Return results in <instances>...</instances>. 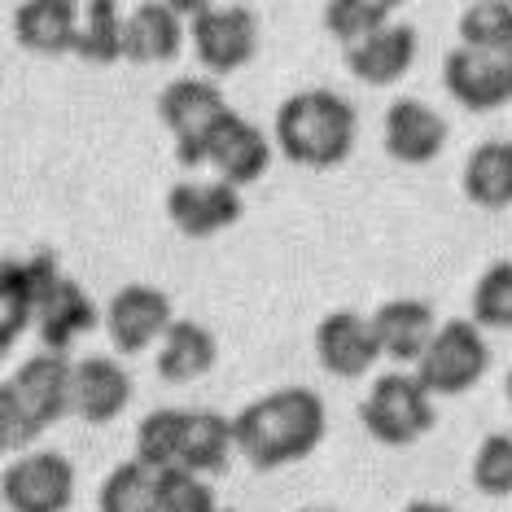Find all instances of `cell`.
I'll use <instances>...</instances> for the list:
<instances>
[{
  "label": "cell",
  "mask_w": 512,
  "mask_h": 512,
  "mask_svg": "<svg viewBox=\"0 0 512 512\" xmlns=\"http://www.w3.org/2000/svg\"><path fill=\"white\" fill-rule=\"evenodd\" d=\"M40 302L27 276V259H0V351L18 342L27 329H36Z\"/></svg>",
  "instance_id": "cb8c5ba5"
},
{
  "label": "cell",
  "mask_w": 512,
  "mask_h": 512,
  "mask_svg": "<svg viewBox=\"0 0 512 512\" xmlns=\"http://www.w3.org/2000/svg\"><path fill=\"white\" fill-rule=\"evenodd\" d=\"M473 486L486 499L512 495V434H486L473 451Z\"/></svg>",
  "instance_id": "1f68e13d"
},
{
  "label": "cell",
  "mask_w": 512,
  "mask_h": 512,
  "mask_svg": "<svg viewBox=\"0 0 512 512\" xmlns=\"http://www.w3.org/2000/svg\"><path fill=\"white\" fill-rule=\"evenodd\" d=\"M154 469L141 460H123L114 464V469L106 473V482H101L97 491V508L101 512H145L149 508V491H154Z\"/></svg>",
  "instance_id": "f546056e"
},
{
  "label": "cell",
  "mask_w": 512,
  "mask_h": 512,
  "mask_svg": "<svg viewBox=\"0 0 512 512\" xmlns=\"http://www.w3.org/2000/svg\"><path fill=\"white\" fill-rule=\"evenodd\" d=\"M434 421H438L434 394L421 386L416 372H381L372 381L368 399L359 403V425L381 447H412L434 429Z\"/></svg>",
  "instance_id": "277c9868"
},
{
  "label": "cell",
  "mask_w": 512,
  "mask_h": 512,
  "mask_svg": "<svg viewBox=\"0 0 512 512\" xmlns=\"http://www.w3.org/2000/svg\"><path fill=\"white\" fill-rule=\"evenodd\" d=\"M132 403V377L114 355H88L71 377V412L88 425H110Z\"/></svg>",
  "instance_id": "2e32d148"
},
{
  "label": "cell",
  "mask_w": 512,
  "mask_h": 512,
  "mask_svg": "<svg viewBox=\"0 0 512 512\" xmlns=\"http://www.w3.org/2000/svg\"><path fill=\"white\" fill-rule=\"evenodd\" d=\"M206 167H215V180L232 184V189H250L272 167V141L263 136L259 123H250L246 114L232 110L215 127L211 149H206Z\"/></svg>",
  "instance_id": "7c38bea8"
},
{
  "label": "cell",
  "mask_w": 512,
  "mask_h": 512,
  "mask_svg": "<svg viewBox=\"0 0 512 512\" xmlns=\"http://www.w3.org/2000/svg\"><path fill=\"white\" fill-rule=\"evenodd\" d=\"M232 429H237V451L246 456L250 469L272 473L307 460L320 447L329 416H324V399L316 390L281 386L241 407L232 416Z\"/></svg>",
  "instance_id": "6da1fadb"
},
{
  "label": "cell",
  "mask_w": 512,
  "mask_h": 512,
  "mask_svg": "<svg viewBox=\"0 0 512 512\" xmlns=\"http://www.w3.org/2000/svg\"><path fill=\"white\" fill-rule=\"evenodd\" d=\"M180 434H184V407H154L136 425V460L154 473H167L180 464Z\"/></svg>",
  "instance_id": "484cf974"
},
{
  "label": "cell",
  "mask_w": 512,
  "mask_h": 512,
  "mask_svg": "<svg viewBox=\"0 0 512 512\" xmlns=\"http://www.w3.org/2000/svg\"><path fill=\"white\" fill-rule=\"evenodd\" d=\"M372 329H377V342H381V359L390 364H421L429 342L438 337V316L434 307L421 298H390L372 311Z\"/></svg>",
  "instance_id": "9a60e30c"
},
{
  "label": "cell",
  "mask_w": 512,
  "mask_h": 512,
  "mask_svg": "<svg viewBox=\"0 0 512 512\" xmlns=\"http://www.w3.org/2000/svg\"><path fill=\"white\" fill-rule=\"evenodd\" d=\"M219 512H232V508H219Z\"/></svg>",
  "instance_id": "d590c367"
},
{
  "label": "cell",
  "mask_w": 512,
  "mask_h": 512,
  "mask_svg": "<svg viewBox=\"0 0 512 512\" xmlns=\"http://www.w3.org/2000/svg\"><path fill=\"white\" fill-rule=\"evenodd\" d=\"M442 88L469 114H491L512 101V53H477L456 44L442 57Z\"/></svg>",
  "instance_id": "9c48e42d"
},
{
  "label": "cell",
  "mask_w": 512,
  "mask_h": 512,
  "mask_svg": "<svg viewBox=\"0 0 512 512\" xmlns=\"http://www.w3.org/2000/svg\"><path fill=\"white\" fill-rule=\"evenodd\" d=\"M316 359L324 372L333 377H364L368 368H377L381 359V342L377 329H372V316H359V311H329L316 324Z\"/></svg>",
  "instance_id": "5bb4252c"
},
{
  "label": "cell",
  "mask_w": 512,
  "mask_h": 512,
  "mask_svg": "<svg viewBox=\"0 0 512 512\" xmlns=\"http://www.w3.org/2000/svg\"><path fill=\"white\" fill-rule=\"evenodd\" d=\"M469 320L477 329H512V259H499L477 276Z\"/></svg>",
  "instance_id": "4dcf8cb0"
},
{
  "label": "cell",
  "mask_w": 512,
  "mask_h": 512,
  "mask_svg": "<svg viewBox=\"0 0 512 512\" xmlns=\"http://www.w3.org/2000/svg\"><path fill=\"white\" fill-rule=\"evenodd\" d=\"M206 75H232L259 53V14L250 5H180Z\"/></svg>",
  "instance_id": "52a82bcc"
},
{
  "label": "cell",
  "mask_w": 512,
  "mask_h": 512,
  "mask_svg": "<svg viewBox=\"0 0 512 512\" xmlns=\"http://www.w3.org/2000/svg\"><path fill=\"white\" fill-rule=\"evenodd\" d=\"M232 114L224 88L215 79H171L158 92V119L167 123L171 141H176V162L180 167H206V149H211L215 127Z\"/></svg>",
  "instance_id": "5b68a950"
},
{
  "label": "cell",
  "mask_w": 512,
  "mask_h": 512,
  "mask_svg": "<svg viewBox=\"0 0 512 512\" xmlns=\"http://www.w3.org/2000/svg\"><path fill=\"white\" fill-rule=\"evenodd\" d=\"M123 31H127V14L114 0H88L84 18H79V40H75V57H84L92 66H110L123 57Z\"/></svg>",
  "instance_id": "d4e9b609"
},
{
  "label": "cell",
  "mask_w": 512,
  "mask_h": 512,
  "mask_svg": "<svg viewBox=\"0 0 512 512\" xmlns=\"http://www.w3.org/2000/svg\"><path fill=\"white\" fill-rule=\"evenodd\" d=\"M403 512H456L451 504H438V499H412Z\"/></svg>",
  "instance_id": "d6a6232c"
},
{
  "label": "cell",
  "mask_w": 512,
  "mask_h": 512,
  "mask_svg": "<svg viewBox=\"0 0 512 512\" xmlns=\"http://www.w3.org/2000/svg\"><path fill=\"white\" fill-rule=\"evenodd\" d=\"M390 22H394V5H386V0H329L324 5V27L342 49L372 40Z\"/></svg>",
  "instance_id": "83f0119b"
},
{
  "label": "cell",
  "mask_w": 512,
  "mask_h": 512,
  "mask_svg": "<svg viewBox=\"0 0 512 512\" xmlns=\"http://www.w3.org/2000/svg\"><path fill=\"white\" fill-rule=\"evenodd\" d=\"M486 368H491V346H486L482 329L473 320L456 316L438 324V337L416 364V377L434 399H456V394H469L486 377Z\"/></svg>",
  "instance_id": "8992f818"
},
{
  "label": "cell",
  "mask_w": 512,
  "mask_h": 512,
  "mask_svg": "<svg viewBox=\"0 0 512 512\" xmlns=\"http://www.w3.org/2000/svg\"><path fill=\"white\" fill-rule=\"evenodd\" d=\"M460 44L477 53H512V5L508 0H473L460 9Z\"/></svg>",
  "instance_id": "4316f807"
},
{
  "label": "cell",
  "mask_w": 512,
  "mask_h": 512,
  "mask_svg": "<svg viewBox=\"0 0 512 512\" xmlns=\"http://www.w3.org/2000/svg\"><path fill=\"white\" fill-rule=\"evenodd\" d=\"M504 394H508V403H512V368H508V381H504Z\"/></svg>",
  "instance_id": "836d02e7"
},
{
  "label": "cell",
  "mask_w": 512,
  "mask_h": 512,
  "mask_svg": "<svg viewBox=\"0 0 512 512\" xmlns=\"http://www.w3.org/2000/svg\"><path fill=\"white\" fill-rule=\"evenodd\" d=\"M219 359V342L206 324L197 320H176L167 337L158 342V377L171 386H189V381L206 377Z\"/></svg>",
  "instance_id": "7402d4cb"
},
{
  "label": "cell",
  "mask_w": 512,
  "mask_h": 512,
  "mask_svg": "<svg viewBox=\"0 0 512 512\" xmlns=\"http://www.w3.org/2000/svg\"><path fill=\"white\" fill-rule=\"evenodd\" d=\"M184 9L180 5H158L145 0L127 14L123 31V57L136 66H158V62H176L184 49Z\"/></svg>",
  "instance_id": "ac0fdd59"
},
{
  "label": "cell",
  "mask_w": 512,
  "mask_h": 512,
  "mask_svg": "<svg viewBox=\"0 0 512 512\" xmlns=\"http://www.w3.org/2000/svg\"><path fill=\"white\" fill-rule=\"evenodd\" d=\"M145 512H219L215 491L206 477L184 473V469H167L154 477V491H149V508Z\"/></svg>",
  "instance_id": "f1b7e54d"
},
{
  "label": "cell",
  "mask_w": 512,
  "mask_h": 512,
  "mask_svg": "<svg viewBox=\"0 0 512 512\" xmlns=\"http://www.w3.org/2000/svg\"><path fill=\"white\" fill-rule=\"evenodd\" d=\"M237 451V429H232L228 416L211 412V407H193L184 412V434H180V464L184 473H224L228 456Z\"/></svg>",
  "instance_id": "ffe728a7"
},
{
  "label": "cell",
  "mask_w": 512,
  "mask_h": 512,
  "mask_svg": "<svg viewBox=\"0 0 512 512\" xmlns=\"http://www.w3.org/2000/svg\"><path fill=\"white\" fill-rule=\"evenodd\" d=\"M416 49H421V36H416L412 22H390V27L377 31L372 40L346 49V71L368 88H390L412 71Z\"/></svg>",
  "instance_id": "e0dca14e"
},
{
  "label": "cell",
  "mask_w": 512,
  "mask_h": 512,
  "mask_svg": "<svg viewBox=\"0 0 512 512\" xmlns=\"http://www.w3.org/2000/svg\"><path fill=\"white\" fill-rule=\"evenodd\" d=\"M97 320H106V311H97V302H92L88 289L79 285L75 276H66V285L57 289V298L40 311L36 333H40L44 351L66 355V351H71V346L79 342V337L97 329Z\"/></svg>",
  "instance_id": "44dd1931"
},
{
  "label": "cell",
  "mask_w": 512,
  "mask_h": 512,
  "mask_svg": "<svg viewBox=\"0 0 512 512\" xmlns=\"http://www.w3.org/2000/svg\"><path fill=\"white\" fill-rule=\"evenodd\" d=\"M276 149L294 167L329 171L342 167L355 149L359 114L355 106L333 88H302L276 106Z\"/></svg>",
  "instance_id": "7a4b0ae2"
},
{
  "label": "cell",
  "mask_w": 512,
  "mask_h": 512,
  "mask_svg": "<svg viewBox=\"0 0 512 512\" xmlns=\"http://www.w3.org/2000/svg\"><path fill=\"white\" fill-rule=\"evenodd\" d=\"M460 189L482 211H508L512 206V141H482L464 158Z\"/></svg>",
  "instance_id": "603a6c76"
},
{
  "label": "cell",
  "mask_w": 512,
  "mask_h": 512,
  "mask_svg": "<svg viewBox=\"0 0 512 512\" xmlns=\"http://www.w3.org/2000/svg\"><path fill=\"white\" fill-rule=\"evenodd\" d=\"M302 512H333V508H302Z\"/></svg>",
  "instance_id": "e575fe53"
},
{
  "label": "cell",
  "mask_w": 512,
  "mask_h": 512,
  "mask_svg": "<svg viewBox=\"0 0 512 512\" xmlns=\"http://www.w3.org/2000/svg\"><path fill=\"white\" fill-rule=\"evenodd\" d=\"M79 18H84V5L75 0H22L14 9V40L40 57L75 53Z\"/></svg>",
  "instance_id": "d6986e66"
},
{
  "label": "cell",
  "mask_w": 512,
  "mask_h": 512,
  "mask_svg": "<svg viewBox=\"0 0 512 512\" xmlns=\"http://www.w3.org/2000/svg\"><path fill=\"white\" fill-rule=\"evenodd\" d=\"M101 324H106L110 346L119 355H141L167 337V329L176 324V311H171V298L162 294V289L136 281V285H123L119 294L110 298Z\"/></svg>",
  "instance_id": "30bf717a"
},
{
  "label": "cell",
  "mask_w": 512,
  "mask_h": 512,
  "mask_svg": "<svg viewBox=\"0 0 512 512\" xmlns=\"http://www.w3.org/2000/svg\"><path fill=\"white\" fill-rule=\"evenodd\" d=\"M241 215H246L241 189H232L224 180H180L167 189V219L193 241L232 228Z\"/></svg>",
  "instance_id": "8fae6325"
},
{
  "label": "cell",
  "mask_w": 512,
  "mask_h": 512,
  "mask_svg": "<svg viewBox=\"0 0 512 512\" xmlns=\"http://www.w3.org/2000/svg\"><path fill=\"white\" fill-rule=\"evenodd\" d=\"M71 377L75 364H66V355L53 351L31 355L18 372H9L0 386V442H5V451L27 447L62 416H71Z\"/></svg>",
  "instance_id": "3957f363"
},
{
  "label": "cell",
  "mask_w": 512,
  "mask_h": 512,
  "mask_svg": "<svg viewBox=\"0 0 512 512\" xmlns=\"http://www.w3.org/2000/svg\"><path fill=\"white\" fill-rule=\"evenodd\" d=\"M447 136H451L447 119H442L434 106L416 101V97L390 101L386 119H381L386 154L394 162H403V167H425V162H434L442 149H447Z\"/></svg>",
  "instance_id": "4fadbf2b"
},
{
  "label": "cell",
  "mask_w": 512,
  "mask_h": 512,
  "mask_svg": "<svg viewBox=\"0 0 512 512\" xmlns=\"http://www.w3.org/2000/svg\"><path fill=\"white\" fill-rule=\"evenodd\" d=\"M9 512H66L75 504V464L62 451H27L0 477Z\"/></svg>",
  "instance_id": "ba28073f"
}]
</instances>
